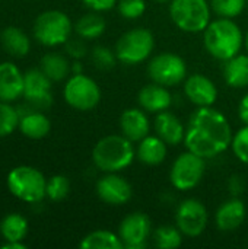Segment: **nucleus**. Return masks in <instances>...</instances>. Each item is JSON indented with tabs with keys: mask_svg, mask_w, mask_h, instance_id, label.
I'll return each mask as SVG.
<instances>
[{
	"mask_svg": "<svg viewBox=\"0 0 248 249\" xmlns=\"http://www.w3.org/2000/svg\"><path fill=\"white\" fill-rule=\"evenodd\" d=\"M79 247L82 249H124L118 233L111 231H94L82 238Z\"/></svg>",
	"mask_w": 248,
	"mask_h": 249,
	"instance_id": "28",
	"label": "nucleus"
},
{
	"mask_svg": "<svg viewBox=\"0 0 248 249\" xmlns=\"http://www.w3.org/2000/svg\"><path fill=\"white\" fill-rule=\"evenodd\" d=\"M151 233H152V222L149 216L142 212H134L127 214L118 226V236L124 248H145Z\"/></svg>",
	"mask_w": 248,
	"mask_h": 249,
	"instance_id": "13",
	"label": "nucleus"
},
{
	"mask_svg": "<svg viewBox=\"0 0 248 249\" xmlns=\"http://www.w3.org/2000/svg\"><path fill=\"white\" fill-rule=\"evenodd\" d=\"M91 58L92 63L101 69V70H110L115 66V61L118 60L115 55V51H111L110 48L104 45H96L91 51Z\"/></svg>",
	"mask_w": 248,
	"mask_h": 249,
	"instance_id": "33",
	"label": "nucleus"
},
{
	"mask_svg": "<svg viewBox=\"0 0 248 249\" xmlns=\"http://www.w3.org/2000/svg\"><path fill=\"white\" fill-rule=\"evenodd\" d=\"M53 80L41 69H29L23 73V98L34 109L42 111L51 107Z\"/></svg>",
	"mask_w": 248,
	"mask_h": 249,
	"instance_id": "12",
	"label": "nucleus"
},
{
	"mask_svg": "<svg viewBox=\"0 0 248 249\" xmlns=\"http://www.w3.org/2000/svg\"><path fill=\"white\" fill-rule=\"evenodd\" d=\"M82 3L94 12H107L117 6L118 0H82Z\"/></svg>",
	"mask_w": 248,
	"mask_h": 249,
	"instance_id": "37",
	"label": "nucleus"
},
{
	"mask_svg": "<svg viewBox=\"0 0 248 249\" xmlns=\"http://www.w3.org/2000/svg\"><path fill=\"white\" fill-rule=\"evenodd\" d=\"M7 190L20 201L35 204L47 197V179L44 174L29 165H19L13 168L6 178Z\"/></svg>",
	"mask_w": 248,
	"mask_h": 249,
	"instance_id": "4",
	"label": "nucleus"
},
{
	"mask_svg": "<svg viewBox=\"0 0 248 249\" xmlns=\"http://www.w3.org/2000/svg\"><path fill=\"white\" fill-rule=\"evenodd\" d=\"M148 76L152 82L171 88L186 80L187 64L174 53H161L149 60Z\"/></svg>",
	"mask_w": 248,
	"mask_h": 249,
	"instance_id": "10",
	"label": "nucleus"
},
{
	"mask_svg": "<svg viewBox=\"0 0 248 249\" xmlns=\"http://www.w3.org/2000/svg\"><path fill=\"white\" fill-rule=\"evenodd\" d=\"M20 115L18 108H15L10 102L0 101V139L7 137L19 128Z\"/></svg>",
	"mask_w": 248,
	"mask_h": 249,
	"instance_id": "30",
	"label": "nucleus"
},
{
	"mask_svg": "<svg viewBox=\"0 0 248 249\" xmlns=\"http://www.w3.org/2000/svg\"><path fill=\"white\" fill-rule=\"evenodd\" d=\"M231 149L240 162L248 165V125H244L234 134Z\"/></svg>",
	"mask_w": 248,
	"mask_h": 249,
	"instance_id": "34",
	"label": "nucleus"
},
{
	"mask_svg": "<svg viewBox=\"0 0 248 249\" xmlns=\"http://www.w3.org/2000/svg\"><path fill=\"white\" fill-rule=\"evenodd\" d=\"M212 7L208 0H171L170 16L174 25L187 34H199L210 23Z\"/></svg>",
	"mask_w": 248,
	"mask_h": 249,
	"instance_id": "6",
	"label": "nucleus"
},
{
	"mask_svg": "<svg viewBox=\"0 0 248 249\" xmlns=\"http://www.w3.org/2000/svg\"><path fill=\"white\" fill-rule=\"evenodd\" d=\"M224 79L228 86L243 89L248 86V54H237L225 61Z\"/></svg>",
	"mask_w": 248,
	"mask_h": 249,
	"instance_id": "24",
	"label": "nucleus"
},
{
	"mask_svg": "<svg viewBox=\"0 0 248 249\" xmlns=\"http://www.w3.org/2000/svg\"><path fill=\"white\" fill-rule=\"evenodd\" d=\"M120 130L124 137L133 143H139L151 133V123L145 109L129 108L120 115Z\"/></svg>",
	"mask_w": 248,
	"mask_h": 249,
	"instance_id": "17",
	"label": "nucleus"
},
{
	"mask_svg": "<svg viewBox=\"0 0 248 249\" xmlns=\"http://www.w3.org/2000/svg\"><path fill=\"white\" fill-rule=\"evenodd\" d=\"M19 131L31 140H41L48 136L51 131V121L50 118L38 109H32L20 115L19 121Z\"/></svg>",
	"mask_w": 248,
	"mask_h": 249,
	"instance_id": "21",
	"label": "nucleus"
},
{
	"mask_svg": "<svg viewBox=\"0 0 248 249\" xmlns=\"http://www.w3.org/2000/svg\"><path fill=\"white\" fill-rule=\"evenodd\" d=\"M247 4H248V0H247Z\"/></svg>",
	"mask_w": 248,
	"mask_h": 249,
	"instance_id": "43",
	"label": "nucleus"
},
{
	"mask_svg": "<svg viewBox=\"0 0 248 249\" xmlns=\"http://www.w3.org/2000/svg\"><path fill=\"white\" fill-rule=\"evenodd\" d=\"M244 44H246V48H247V51H248V31H247V35H246V39H244Z\"/></svg>",
	"mask_w": 248,
	"mask_h": 249,
	"instance_id": "41",
	"label": "nucleus"
},
{
	"mask_svg": "<svg viewBox=\"0 0 248 249\" xmlns=\"http://www.w3.org/2000/svg\"><path fill=\"white\" fill-rule=\"evenodd\" d=\"M244 39L241 28L228 18L210 20L203 31V44L206 51L221 61H227L240 54Z\"/></svg>",
	"mask_w": 248,
	"mask_h": 249,
	"instance_id": "2",
	"label": "nucleus"
},
{
	"mask_svg": "<svg viewBox=\"0 0 248 249\" xmlns=\"http://www.w3.org/2000/svg\"><path fill=\"white\" fill-rule=\"evenodd\" d=\"M155 48V36L148 28H133L124 32L115 42V55L118 61L127 66H136L148 60Z\"/></svg>",
	"mask_w": 248,
	"mask_h": 249,
	"instance_id": "7",
	"label": "nucleus"
},
{
	"mask_svg": "<svg viewBox=\"0 0 248 249\" xmlns=\"http://www.w3.org/2000/svg\"><path fill=\"white\" fill-rule=\"evenodd\" d=\"M77 73H83V67L79 60L72 63V74H77Z\"/></svg>",
	"mask_w": 248,
	"mask_h": 249,
	"instance_id": "40",
	"label": "nucleus"
},
{
	"mask_svg": "<svg viewBox=\"0 0 248 249\" xmlns=\"http://www.w3.org/2000/svg\"><path fill=\"white\" fill-rule=\"evenodd\" d=\"M3 249H26V245L23 242H4L1 245Z\"/></svg>",
	"mask_w": 248,
	"mask_h": 249,
	"instance_id": "39",
	"label": "nucleus"
},
{
	"mask_svg": "<svg viewBox=\"0 0 248 249\" xmlns=\"http://www.w3.org/2000/svg\"><path fill=\"white\" fill-rule=\"evenodd\" d=\"M247 217V207L243 200L232 197L228 201L222 203L215 214L216 228L221 232H232L237 231Z\"/></svg>",
	"mask_w": 248,
	"mask_h": 249,
	"instance_id": "18",
	"label": "nucleus"
},
{
	"mask_svg": "<svg viewBox=\"0 0 248 249\" xmlns=\"http://www.w3.org/2000/svg\"><path fill=\"white\" fill-rule=\"evenodd\" d=\"M96 194L108 206H124L130 201L133 190L130 182L118 172H107L96 182Z\"/></svg>",
	"mask_w": 248,
	"mask_h": 249,
	"instance_id": "14",
	"label": "nucleus"
},
{
	"mask_svg": "<svg viewBox=\"0 0 248 249\" xmlns=\"http://www.w3.org/2000/svg\"><path fill=\"white\" fill-rule=\"evenodd\" d=\"M153 128L156 136L161 137L168 146H177L184 142L186 127L183 125L180 118L175 117L168 109L156 114V118L153 121Z\"/></svg>",
	"mask_w": 248,
	"mask_h": 249,
	"instance_id": "20",
	"label": "nucleus"
},
{
	"mask_svg": "<svg viewBox=\"0 0 248 249\" xmlns=\"http://www.w3.org/2000/svg\"><path fill=\"white\" fill-rule=\"evenodd\" d=\"M209 222L205 204L197 198L183 200L175 210V223L181 233L187 238L200 236Z\"/></svg>",
	"mask_w": 248,
	"mask_h": 249,
	"instance_id": "11",
	"label": "nucleus"
},
{
	"mask_svg": "<svg viewBox=\"0 0 248 249\" xmlns=\"http://www.w3.org/2000/svg\"><path fill=\"white\" fill-rule=\"evenodd\" d=\"M0 44L3 50L15 57V58H22L29 54L31 50V39L29 36L18 26H6L1 34H0Z\"/></svg>",
	"mask_w": 248,
	"mask_h": 249,
	"instance_id": "23",
	"label": "nucleus"
},
{
	"mask_svg": "<svg viewBox=\"0 0 248 249\" xmlns=\"http://www.w3.org/2000/svg\"><path fill=\"white\" fill-rule=\"evenodd\" d=\"M118 12L124 19L133 20L139 19L145 10H146V1L145 0H118L117 3Z\"/></svg>",
	"mask_w": 248,
	"mask_h": 249,
	"instance_id": "35",
	"label": "nucleus"
},
{
	"mask_svg": "<svg viewBox=\"0 0 248 249\" xmlns=\"http://www.w3.org/2000/svg\"><path fill=\"white\" fill-rule=\"evenodd\" d=\"M168 144L158 136H146L143 140L139 142V146L136 149V158L149 166H158L161 165L168 153Z\"/></svg>",
	"mask_w": 248,
	"mask_h": 249,
	"instance_id": "22",
	"label": "nucleus"
},
{
	"mask_svg": "<svg viewBox=\"0 0 248 249\" xmlns=\"http://www.w3.org/2000/svg\"><path fill=\"white\" fill-rule=\"evenodd\" d=\"M73 31L69 15L56 9L39 13L32 25V35L37 42L48 48L64 45Z\"/></svg>",
	"mask_w": 248,
	"mask_h": 249,
	"instance_id": "5",
	"label": "nucleus"
},
{
	"mask_svg": "<svg viewBox=\"0 0 248 249\" xmlns=\"http://www.w3.org/2000/svg\"><path fill=\"white\" fill-rule=\"evenodd\" d=\"M66 54L72 57L73 60H80L88 54V47L85 44V39L77 36V38H69L67 42L64 44Z\"/></svg>",
	"mask_w": 248,
	"mask_h": 249,
	"instance_id": "36",
	"label": "nucleus"
},
{
	"mask_svg": "<svg viewBox=\"0 0 248 249\" xmlns=\"http://www.w3.org/2000/svg\"><path fill=\"white\" fill-rule=\"evenodd\" d=\"M238 117L244 123V125H248V93L243 96L238 105Z\"/></svg>",
	"mask_w": 248,
	"mask_h": 249,
	"instance_id": "38",
	"label": "nucleus"
},
{
	"mask_svg": "<svg viewBox=\"0 0 248 249\" xmlns=\"http://www.w3.org/2000/svg\"><path fill=\"white\" fill-rule=\"evenodd\" d=\"M63 98L73 109L88 112L98 107L101 101V89L92 77L77 73L67 79L63 89Z\"/></svg>",
	"mask_w": 248,
	"mask_h": 249,
	"instance_id": "8",
	"label": "nucleus"
},
{
	"mask_svg": "<svg viewBox=\"0 0 248 249\" xmlns=\"http://www.w3.org/2000/svg\"><path fill=\"white\" fill-rule=\"evenodd\" d=\"M184 95L196 107H213L218 99V88L208 76L194 73L184 80Z\"/></svg>",
	"mask_w": 248,
	"mask_h": 249,
	"instance_id": "15",
	"label": "nucleus"
},
{
	"mask_svg": "<svg viewBox=\"0 0 248 249\" xmlns=\"http://www.w3.org/2000/svg\"><path fill=\"white\" fill-rule=\"evenodd\" d=\"M206 171V159L187 150L181 153L172 163L170 171L171 185L178 191H190L203 179Z\"/></svg>",
	"mask_w": 248,
	"mask_h": 249,
	"instance_id": "9",
	"label": "nucleus"
},
{
	"mask_svg": "<svg viewBox=\"0 0 248 249\" xmlns=\"http://www.w3.org/2000/svg\"><path fill=\"white\" fill-rule=\"evenodd\" d=\"M20 96H23V73L15 63H0V101L12 104Z\"/></svg>",
	"mask_w": 248,
	"mask_h": 249,
	"instance_id": "16",
	"label": "nucleus"
},
{
	"mask_svg": "<svg viewBox=\"0 0 248 249\" xmlns=\"http://www.w3.org/2000/svg\"><path fill=\"white\" fill-rule=\"evenodd\" d=\"M232 137L231 124L221 111L213 107H197L189 120L183 143L194 155L213 159L231 147Z\"/></svg>",
	"mask_w": 248,
	"mask_h": 249,
	"instance_id": "1",
	"label": "nucleus"
},
{
	"mask_svg": "<svg viewBox=\"0 0 248 249\" xmlns=\"http://www.w3.org/2000/svg\"><path fill=\"white\" fill-rule=\"evenodd\" d=\"M39 69L53 80L61 82L72 73V63L60 53H47L41 57Z\"/></svg>",
	"mask_w": 248,
	"mask_h": 249,
	"instance_id": "25",
	"label": "nucleus"
},
{
	"mask_svg": "<svg viewBox=\"0 0 248 249\" xmlns=\"http://www.w3.org/2000/svg\"><path fill=\"white\" fill-rule=\"evenodd\" d=\"M246 6L247 0H210V7L219 18L234 19L244 12Z\"/></svg>",
	"mask_w": 248,
	"mask_h": 249,
	"instance_id": "31",
	"label": "nucleus"
},
{
	"mask_svg": "<svg viewBox=\"0 0 248 249\" xmlns=\"http://www.w3.org/2000/svg\"><path fill=\"white\" fill-rule=\"evenodd\" d=\"M28 231L29 223L19 213H9L0 222V235L4 242H23Z\"/></svg>",
	"mask_w": 248,
	"mask_h": 249,
	"instance_id": "26",
	"label": "nucleus"
},
{
	"mask_svg": "<svg viewBox=\"0 0 248 249\" xmlns=\"http://www.w3.org/2000/svg\"><path fill=\"white\" fill-rule=\"evenodd\" d=\"M136 158L133 142L123 134H110L96 142L92 149V162L102 172H121Z\"/></svg>",
	"mask_w": 248,
	"mask_h": 249,
	"instance_id": "3",
	"label": "nucleus"
},
{
	"mask_svg": "<svg viewBox=\"0 0 248 249\" xmlns=\"http://www.w3.org/2000/svg\"><path fill=\"white\" fill-rule=\"evenodd\" d=\"M153 241H155V247L159 249L178 248L183 244V233L175 226L164 225L155 229Z\"/></svg>",
	"mask_w": 248,
	"mask_h": 249,
	"instance_id": "29",
	"label": "nucleus"
},
{
	"mask_svg": "<svg viewBox=\"0 0 248 249\" xmlns=\"http://www.w3.org/2000/svg\"><path fill=\"white\" fill-rule=\"evenodd\" d=\"M77 36L83 39H95L99 38L107 29V20L99 12H89L77 19L73 25Z\"/></svg>",
	"mask_w": 248,
	"mask_h": 249,
	"instance_id": "27",
	"label": "nucleus"
},
{
	"mask_svg": "<svg viewBox=\"0 0 248 249\" xmlns=\"http://www.w3.org/2000/svg\"><path fill=\"white\" fill-rule=\"evenodd\" d=\"M137 102L142 109L153 114L167 111L171 107L172 98L167 86L158 85L155 82L145 85L137 93Z\"/></svg>",
	"mask_w": 248,
	"mask_h": 249,
	"instance_id": "19",
	"label": "nucleus"
},
{
	"mask_svg": "<svg viewBox=\"0 0 248 249\" xmlns=\"http://www.w3.org/2000/svg\"><path fill=\"white\" fill-rule=\"evenodd\" d=\"M155 1H158V3H167V1H170V0H155Z\"/></svg>",
	"mask_w": 248,
	"mask_h": 249,
	"instance_id": "42",
	"label": "nucleus"
},
{
	"mask_svg": "<svg viewBox=\"0 0 248 249\" xmlns=\"http://www.w3.org/2000/svg\"><path fill=\"white\" fill-rule=\"evenodd\" d=\"M47 198L51 201H61L70 193V181L64 175H53L47 179Z\"/></svg>",
	"mask_w": 248,
	"mask_h": 249,
	"instance_id": "32",
	"label": "nucleus"
}]
</instances>
